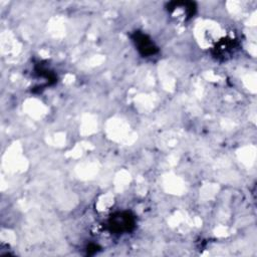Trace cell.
<instances>
[{
	"label": "cell",
	"instance_id": "obj_1",
	"mask_svg": "<svg viewBox=\"0 0 257 257\" xmlns=\"http://www.w3.org/2000/svg\"><path fill=\"white\" fill-rule=\"evenodd\" d=\"M135 217L130 212H118L108 220V227L114 233L130 232L135 227Z\"/></svg>",
	"mask_w": 257,
	"mask_h": 257
},
{
	"label": "cell",
	"instance_id": "obj_2",
	"mask_svg": "<svg viewBox=\"0 0 257 257\" xmlns=\"http://www.w3.org/2000/svg\"><path fill=\"white\" fill-rule=\"evenodd\" d=\"M133 41L143 56H151L158 52V47L155 45L154 41L141 31H136L133 34Z\"/></svg>",
	"mask_w": 257,
	"mask_h": 257
},
{
	"label": "cell",
	"instance_id": "obj_3",
	"mask_svg": "<svg viewBox=\"0 0 257 257\" xmlns=\"http://www.w3.org/2000/svg\"><path fill=\"white\" fill-rule=\"evenodd\" d=\"M234 47L235 44L232 39H224L220 41L216 46V54H218L219 56H225L228 53H230Z\"/></svg>",
	"mask_w": 257,
	"mask_h": 257
}]
</instances>
